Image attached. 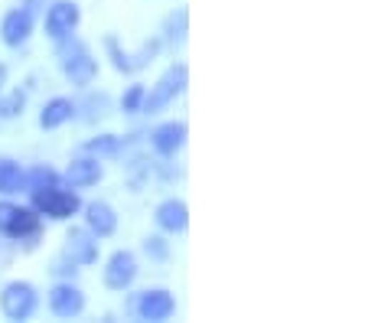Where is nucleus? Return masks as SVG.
Segmentation results:
<instances>
[{
  "label": "nucleus",
  "instance_id": "obj_4",
  "mask_svg": "<svg viewBox=\"0 0 365 323\" xmlns=\"http://www.w3.org/2000/svg\"><path fill=\"white\" fill-rule=\"evenodd\" d=\"M26 202L36 209L43 222H72V219L82 212L85 200L78 190H72V186H66L59 180V183H53V186L26 193Z\"/></svg>",
  "mask_w": 365,
  "mask_h": 323
},
{
  "label": "nucleus",
  "instance_id": "obj_17",
  "mask_svg": "<svg viewBox=\"0 0 365 323\" xmlns=\"http://www.w3.org/2000/svg\"><path fill=\"white\" fill-rule=\"evenodd\" d=\"M72 121H76V98H72V95H53V98H46L36 115L39 131H59V128H66V124H72Z\"/></svg>",
  "mask_w": 365,
  "mask_h": 323
},
{
  "label": "nucleus",
  "instance_id": "obj_27",
  "mask_svg": "<svg viewBox=\"0 0 365 323\" xmlns=\"http://www.w3.org/2000/svg\"><path fill=\"white\" fill-rule=\"evenodd\" d=\"M78 271H82V268H78L72 258H66L62 252L56 255L53 265H49V275H53L56 281H78Z\"/></svg>",
  "mask_w": 365,
  "mask_h": 323
},
{
  "label": "nucleus",
  "instance_id": "obj_25",
  "mask_svg": "<svg viewBox=\"0 0 365 323\" xmlns=\"http://www.w3.org/2000/svg\"><path fill=\"white\" fill-rule=\"evenodd\" d=\"M59 180H62V170H56L53 163H33V167H26V193L53 186Z\"/></svg>",
  "mask_w": 365,
  "mask_h": 323
},
{
  "label": "nucleus",
  "instance_id": "obj_12",
  "mask_svg": "<svg viewBox=\"0 0 365 323\" xmlns=\"http://www.w3.org/2000/svg\"><path fill=\"white\" fill-rule=\"evenodd\" d=\"M36 26H39V16H33L26 7L16 4V7H10L7 14L0 16V43L7 49H23L33 39Z\"/></svg>",
  "mask_w": 365,
  "mask_h": 323
},
{
  "label": "nucleus",
  "instance_id": "obj_13",
  "mask_svg": "<svg viewBox=\"0 0 365 323\" xmlns=\"http://www.w3.org/2000/svg\"><path fill=\"white\" fill-rule=\"evenodd\" d=\"M101 180H105V160L85 154V150L72 157V160L66 163V170H62V183L72 186V190H78V193L95 190Z\"/></svg>",
  "mask_w": 365,
  "mask_h": 323
},
{
  "label": "nucleus",
  "instance_id": "obj_2",
  "mask_svg": "<svg viewBox=\"0 0 365 323\" xmlns=\"http://www.w3.org/2000/svg\"><path fill=\"white\" fill-rule=\"evenodd\" d=\"M53 46H56V66H59L62 78H66L76 92H82V88L98 82V69H101L98 56H95V49H91L78 33L68 39H59Z\"/></svg>",
  "mask_w": 365,
  "mask_h": 323
},
{
  "label": "nucleus",
  "instance_id": "obj_3",
  "mask_svg": "<svg viewBox=\"0 0 365 323\" xmlns=\"http://www.w3.org/2000/svg\"><path fill=\"white\" fill-rule=\"evenodd\" d=\"M186 88H190V66H186L182 59L170 62L167 69L157 76V82L147 85L144 111H140V115L153 118V115H163V111H170V108H173L176 101L186 95Z\"/></svg>",
  "mask_w": 365,
  "mask_h": 323
},
{
  "label": "nucleus",
  "instance_id": "obj_5",
  "mask_svg": "<svg viewBox=\"0 0 365 323\" xmlns=\"http://www.w3.org/2000/svg\"><path fill=\"white\" fill-rule=\"evenodd\" d=\"M124 310L140 323H170L176 317V310H180V304H176V294L170 287L153 284V287H140V291L130 294Z\"/></svg>",
  "mask_w": 365,
  "mask_h": 323
},
{
  "label": "nucleus",
  "instance_id": "obj_26",
  "mask_svg": "<svg viewBox=\"0 0 365 323\" xmlns=\"http://www.w3.org/2000/svg\"><path fill=\"white\" fill-rule=\"evenodd\" d=\"M160 53H163V43H160V36H150L144 39L137 49H130V62H134V72H144L147 66H153V62L160 59Z\"/></svg>",
  "mask_w": 365,
  "mask_h": 323
},
{
  "label": "nucleus",
  "instance_id": "obj_10",
  "mask_svg": "<svg viewBox=\"0 0 365 323\" xmlns=\"http://www.w3.org/2000/svg\"><path fill=\"white\" fill-rule=\"evenodd\" d=\"M85 307H88V297L78 281H53V287L46 291V310L56 320H78Z\"/></svg>",
  "mask_w": 365,
  "mask_h": 323
},
{
  "label": "nucleus",
  "instance_id": "obj_19",
  "mask_svg": "<svg viewBox=\"0 0 365 323\" xmlns=\"http://www.w3.org/2000/svg\"><path fill=\"white\" fill-rule=\"evenodd\" d=\"M130 140L124 138V134H114V131H98L91 134L88 140L82 144L85 154L98 157V160H118V157H124V150H128Z\"/></svg>",
  "mask_w": 365,
  "mask_h": 323
},
{
  "label": "nucleus",
  "instance_id": "obj_23",
  "mask_svg": "<svg viewBox=\"0 0 365 323\" xmlns=\"http://www.w3.org/2000/svg\"><path fill=\"white\" fill-rule=\"evenodd\" d=\"M140 255H144L150 265H170V258H173V242H170V235H163V232L144 235Z\"/></svg>",
  "mask_w": 365,
  "mask_h": 323
},
{
  "label": "nucleus",
  "instance_id": "obj_24",
  "mask_svg": "<svg viewBox=\"0 0 365 323\" xmlns=\"http://www.w3.org/2000/svg\"><path fill=\"white\" fill-rule=\"evenodd\" d=\"M144 95H147V85L134 78L130 85H124L121 98H118V111H121L124 118H137L144 111Z\"/></svg>",
  "mask_w": 365,
  "mask_h": 323
},
{
  "label": "nucleus",
  "instance_id": "obj_9",
  "mask_svg": "<svg viewBox=\"0 0 365 323\" xmlns=\"http://www.w3.org/2000/svg\"><path fill=\"white\" fill-rule=\"evenodd\" d=\"M190 144V124L180 121V118H170V121H160L147 131V147L153 150L157 160H173L186 150Z\"/></svg>",
  "mask_w": 365,
  "mask_h": 323
},
{
  "label": "nucleus",
  "instance_id": "obj_15",
  "mask_svg": "<svg viewBox=\"0 0 365 323\" xmlns=\"http://www.w3.org/2000/svg\"><path fill=\"white\" fill-rule=\"evenodd\" d=\"M153 225L157 232L176 239V235H186L190 229V206L182 196H167V200H160L157 209H153Z\"/></svg>",
  "mask_w": 365,
  "mask_h": 323
},
{
  "label": "nucleus",
  "instance_id": "obj_21",
  "mask_svg": "<svg viewBox=\"0 0 365 323\" xmlns=\"http://www.w3.org/2000/svg\"><path fill=\"white\" fill-rule=\"evenodd\" d=\"M101 49H105V59L111 62V69L118 72V76H137L134 72V62H130V49L121 43V36L118 33H105V39H101Z\"/></svg>",
  "mask_w": 365,
  "mask_h": 323
},
{
  "label": "nucleus",
  "instance_id": "obj_22",
  "mask_svg": "<svg viewBox=\"0 0 365 323\" xmlns=\"http://www.w3.org/2000/svg\"><path fill=\"white\" fill-rule=\"evenodd\" d=\"M26 101H30V88H26V85L4 88V92H0V121H16V118H23Z\"/></svg>",
  "mask_w": 365,
  "mask_h": 323
},
{
  "label": "nucleus",
  "instance_id": "obj_7",
  "mask_svg": "<svg viewBox=\"0 0 365 323\" xmlns=\"http://www.w3.org/2000/svg\"><path fill=\"white\" fill-rule=\"evenodd\" d=\"M39 26H43L49 43L76 36L78 26H82V7H78V0H49L46 10L39 14Z\"/></svg>",
  "mask_w": 365,
  "mask_h": 323
},
{
  "label": "nucleus",
  "instance_id": "obj_14",
  "mask_svg": "<svg viewBox=\"0 0 365 323\" xmlns=\"http://www.w3.org/2000/svg\"><path fill=\"white\" fill-rule=\"evenodd\" d=\"M82 225L95 235V239H114L118 235V225H121V215L108 200H88L82 202Z\"/></svg>",
  "mask_w": 365,
  "mask_h": 323
},
{
  "label": "nucleus",
  "instance_id": "obj_20",
  "mask_svg": "<svg viewBox=\"0 0 365 323\" xmlns=\"http://www.w3.org/2000/svg\"><path fill=\"white\" fill-rule=\"evenodd\" d=\"M26 193V167L16 157L0 154V196H23Z\"/></svg>",
  "mask_w": 365,
  "mask_h": 323
},
{
  "label": "nucleus",
  "instance_id": "obj_8",
  "mask_svg": "<svg viewBox=\"0 0 365 323\" xmlns=\"http://www.w3.org/2000/svg\"><path fill=\"white\" fill-rule=\"evenodd\" d=\"M140 277V258L130 248H114L101 262V284L111 294H128Z\"/></svg>",
  "mask_w": 365,
  "mask_h": 323
},
{
  "label": "nucleus",
  "instance_id": "obj_11",
  "mask_svg": "<svg viewBox=\"0 0 365 323\" xmlns=\"http://www.w3.org/2000/svg\"><path fill=\"white\" fill-rule=\"evenodd\" d=\"M62 255H66V258H72V262H76L82 271L85 268H95V265L101 262V239H95V235H91L82 222L68 225L66 239H62Z\"/></svg>",
  "mask_w": 365,
  "mask_h": 323
},
{
  "label": "nucleus",
  "instance_id": "obj_18",
  "mask_svg": "<svg viewBox=\"0 0 365 323\" xmlns=\"http://www.w3.org/2000/svg\"><path fill=\"white\" fill-rule=\"evenodd\" d=\"M160 43H163V49H182L186 46V39H190V10L186 7H176L170 10L167 16H163V24H160Z\"/></svg>",
  "mask_w": 365,
  "mask_h": 323
},
{
  "label": "nucleus",
  "instance_id": "obj_29",
  "mask_svg": "<svg viewBox=\"0 0 365 323\" xmlns=\"http://www.w3.org/2000/svg\"><path fill=\"white\" fill-rule=\"evenodd\" d=\"M7 76H10V72H7V66H4V62H0V92H4V88H7Z\"/></svg>",
  "mask_w": 365,
  "mask_h": 323
},
{
  "label": "nucleus",
  "instance_id": "obj_6",
  "mask_svg": "<svg viewBox=\"0 0 365 323\" xmlns=\"http://www.w3.org/2000/svg\"><path fill=\"white\" fill-rule=\"evenodd\" d=\"M39 307H43V294L26 277H14V281L0 287V314H4V320L26 323L39 314Z\"/></svg>",
  "mask_w": 365,
  "mask_h": 323
},
{
  "label": "nucleus",
  "instance_id": "obj_1",
  "mask_svg": "<svg viewBox=\"0 0 365 323\" xmlns=\"http://www.w3.org/2000/svg\"><path fill=\"white\" fill-rule=\"evenodd\" d=\"M43 232L46 222L30 202H16V196H0V239L33 252L43 242Z\"/></svg>",
  "mask_w": 365,
  "mask_h": 323
},
{
  "label": "nucleus",
  "instance_id": "obj_28",
  "mask_svg": "<svg viewBox=\"0 0 365 323\" xmlns=\"http://www.w3.org/2000/svg\"><path fill=\"white\" fill-rule=\"evenodd\" d=\"M46 4H49V0H20V7H26L33 16H39V14H43V10H46Z\"/></svg>",
  "mask_w": 365,
  "mask_h": 323
},
{
  "label": "nucleus",
  "instance_id": "obj_16",
  "mask_svg": "<svg viewBox=\"0 0 365 323\" xmlns=\"http://www.w3.org/2000/svg\"><path fill=\"white\" fill-rule=\"evenodd\" d=\"M111 115H114V98L105 88H95V85L82 88V98H76V121L95 128V124H101Z\"/></svg>",
  "mask_w": 365,
  "mask_h": 323
}]
</instances>
